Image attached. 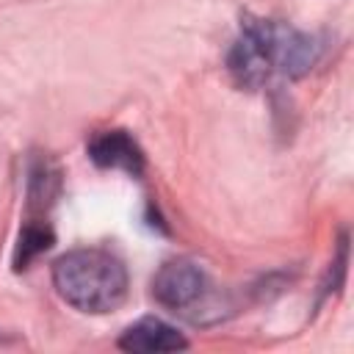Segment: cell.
Wrapping results in <instances>:
<instances>
[{
  "label": "cell",
  "mask_w": 354,
  "mask_h": 354,
  "mask_svg": "<svg viewBox=\"0 0 354 354\" xmlns=\"http://www.w3.org/2000/svg\"><path fill=\"white\" fill-rule=\"evenodd\" d=\"M321 58V41L288 22L246 17L227 53L238 86L260 88L271 77H301Z\"/></svg>",
  "instance_id": "obj_1"
},
{
  "label": "cell",
  "mask_w": 354,
  "mask_h": 354,
  "mask_svg": "<svg viewBox=\"0 0 354 354\" xmlns=\"http://www.w3.org/2000/svg\"><path fill=\"white\" fill-rule=\"evenodd\" d=\"M53 285L80 313H111L127 296V268L105 249H72L53 263Z\"/></svg>",
  "instance_id": "obj_2"
},
{
  "label": "cell",
  "mask_w": 354,
  "mask_h": 354,
  "mask_svg": "<svg viewBox=\"0 0 354 354\" xmlns=\"http://www.w3.org/2000/svg\"><path fill=\"white\" fill-rule=\"evenodd\" d=\"M202 293H205V271L188 257L166 260L152 277V296L166 310L174 313L185 310L196 304Z\"/></svg>",
  "instance_id": "obj_3"
},
{
  "label": "cell",
  "mask_w": 354,
  "mask_h": 354,
  "mask_svg": "<svg viewBox=\"0 0 354 354\" xmlns=\"http://www.w3.org/2000/svg\"><path fill=\"white\" fill-rule=\"evenodd\" d=\"M88 158L102 169H122L133 177L144 171V152L127 130H102L88 141Z\"/></svg>",
  "instance_id": "obj_4"
},
{
  "label": "cell",
  "mask_w": 354,
  "mask_h": 354,
  "mask_svg": "<svg viewBox=\"0 0 354 354\" xmlns=\"http://www.w3.org/2000/svg\"><path fill=\"white\" fill-rule=\"evenodd\" d=\"M119 348L124 351H138V354H152V351H183L188 348V340L169 326L160 318H141L136 324H130L122 337H119Z\"/></svg>",
  "instance_id": "obj_5"
},
{
  "label": "cell",
  "mask_w": 354,
  "mask_h": 354,
  "mask_svg": "<svg viewBox=\"0 0 354 354\" xmlns=\"http://www.w3.org/2000/svg\"><path fill=\"white\" fill-rule=\"evenodd\" d=\"M50 243H53V230L47 227V221H28L25 230L19 232V243L14 252V268H25L36 254L50 249Z\"/></svg>",
  "instance_id": "obj_6"
}]
</instances>
